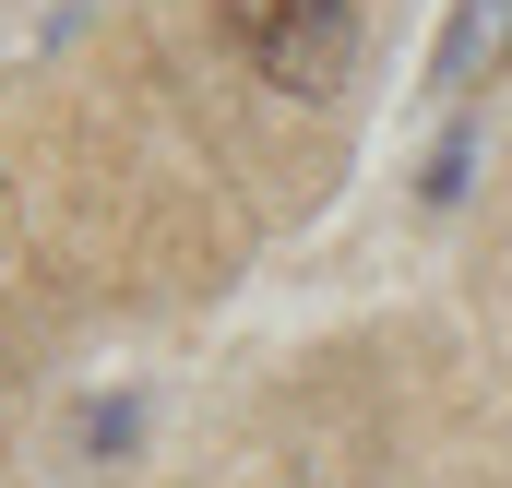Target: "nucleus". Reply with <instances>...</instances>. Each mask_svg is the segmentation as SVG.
<instances>
[{
  "instance_id": "nucleus-2",
  "label": "nucleus",
  "mask_w": 512,
  "mask_h": 488,
  "mask_svg": "<svg viewBox=\"0 0 512 488\" xmlns=\"http://www.w3.org/2000/svg\"><path fill=\"white\" fill-rule=\"evenodd\" d=\"M286 12H298V0H215V24H227V36H239V48H262V36H274V24H286Z\"/></svg>"
},
{
  "instance_id": "nucleus-1",
  "label": "nucleus",
  "mask_w": 512,
  "mask_h": 488,
  "mask_svg": "<svg viewBox=\"0 0 512 488\" xmlns=\"http://www.w3.org/2000/svg\"><path fill=\"white\" fill-rule=\"evenodd\" d=\"M346 60H358V12H346V0H298V12L251 48V72H262V84H286V96H334Z\"/></svg>"
}]
</instances>
